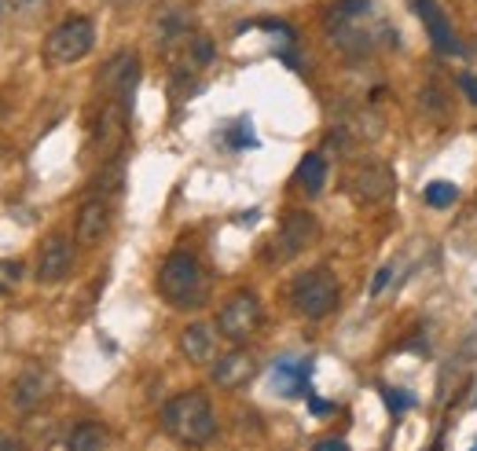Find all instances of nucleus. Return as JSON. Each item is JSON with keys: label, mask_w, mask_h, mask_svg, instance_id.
Masks as SVG:
<instances>
[{"label": "nucleus", "mask_w": 477, "mask_h": 451, "mask_svg": "<svg viewBox=\"0 0 477 451\" xmlns=\"http://www.w3.org/2000/svg\"><path fill=\"white\" fill-rule=\"evenodd\" d=\"M162 430L184 444V447H203L217 437V415L206 393H181L165 400L162 408Z\"/></svg>", "instance_id": "obj_1"}, {"label": "nucleus", "mask_w": 477, "mask_h": 451, "mask_svg": "<svg viewBox=\"0 0 477 451\" xmlns=\"http://www.w3.org/2000/svg\"><path fill=\"white\" fill-rule=\"evenodd\" d=\"M158 294L173 309H184V312L206 305L210 283H206V271H203V264H198V257L188 254V249L169 254L158 268Z\"/></svg>", "instance_id": "obj_2"}, {"label": "nucleus", "mask_w": 477, "mask_h": 451, "mask_svg": "<svg viewBox=\"0 0 477 451\" xmlns=\"http://www.w3.org/2000/svg\"><path fill=\"white\" fill-rule=\"evenodd\" d=\"M290 297H294V309L309 319H323L335 305H338V279L331 268H312L305 275H297L294 287H290Z\"/></svg>", "instance_id": "obj_3"}, {"label": "nucleus", "mask_w": 477, "mask_h": 451, "mask_svg": "<svg viewBox=\"0 0 477 451\" xmlns=\"http://www.w3.org/2000/svg\"><path fill=\"white\" fill-rule=\"evenodd\" d=\"M92 44H96V30H92V22L85 15H73L66 22H59V27L48 34V44H44V52L52 63H78L92 52Z\"/></svg>", "instance_id": "obj_4"}, {"label": "nucleus", "mask_w": 477, "mask_h": 451, "mask_svg": "<svg viewBox=\"0 0 477 451\" xmlns=\"http://www.w3.org/2000/svg\"><path fill=\"white\" fill-rule=\"evenodd\" d=\"M258 327H261V301L250 290H239L217 316V331L228 341H246Z\"/></svg>", "instance_id": "obj_5"}, {"label": "nucleus", "mask_w": 477, "mask_h": 451, "mask_svg": "<svg viewBox=\"0 0 477 451\" xmlns=\"http://www.w3.org/2000/svg\"><path fill=\"white\" fill-rule=\"evenodd\" d=\"M316 235H319V224H316L312 213H301V210H297V213H287L283 224H280V235H275L272 257L290 261V257L301 254V249H309V246L316 242Z\"/></svg>", "instance_id": "obj_6"}, {"label": "nucleus", "mask_w": 477, "mask_h": 451, "mask_svg": "<svg viewBox=\"0 0 477 451\" xmlns=\"http://www.w3.org/2000/svg\"><path fill=\"white\" fill-rule=\"evenodd\" d=\"M349 195L357 203H382L393 195V169L386 162H360L349 172Z\"/></svg>", "instance_id": "obj_7"}, {"label": "nucleus", "mask_w": 477, "mask_h": 451, "mask_svg": "<svg viewBox=\"0 0 477 451\" xmlns=\"http://www.w3.org/2000/svg\"><path fill=\"white\" fill-rule=\"evenodd\" d=\"M136 81H140V56L136 52H118L104 66V73H99V85H104V92L114 96L118 103H129Z\"/></svg>", "instance_id": "obj_8"}, {"label": "nucleus", "mask_w": 477, "mask_h": 451, "mask_svg": "<svg viewBox=\"0 0 477 451\" xmlns=\"http://www.w3.org/2000/svg\"><path fill=\"white\" fill-rule=\"evenodd\" d=\"M70 268H73V246H70V239L48 235L41 242V249H37V279L41 283H59V279H66V275H70Z\"/></svg>", "instance_id": "obj_9"}, {"label": "nucleus", "mask_w": 477, "mask_h": 451, "mask_svg": "<svg viewBox=\"0 0 477 451\" xmlns=\"http://www.w3.org/2000/svg\"><path fill=\"white\" fill-rule=\"evenodd\" d=\"M415 11L422 15V27H426V34H430L437 52L441 56H456L459 52V41H456V34H451V22L441 11L437 0H415Z\"/></svg>", "instance_id": "obj_10"}, {"label": "nucleus", "mask_w": 477, "mask_h": 451, "mask_svg": "<svg viewBox=\"0 0 477 451\" xmlns=\"http://www.w3.org/2000/svg\"><path fill=\"white\" fill-rule=\"evenodd\" d=\"M258 374V360L246 353V348H232V353H224L217 363H213V382L220 389H242L250 378Z\"/></svg>", "instance_id": "obj_11"}, {"label": "nucleus", "mask_w": 477, "mask_h": 451, "mask_svg": "<svg viewBox=\"0 0 477 451\" xmlns=\"http://www.w3.org/2000/svg\"><path fill=\"white\" fill-rule=\"evenodd\" d=\"M56 389V378H52V371H44V367H27L19 374V382H15V408L22 411H34L41 400H48Z\"/></svg>", "instance_id": "obj_12"}, {"label": "nucleus", "mask_w": 477, "mask_h": 451, "mask_svg": "<svg viewBox=\"0 0 477 451\" xmlns=\"http://www.w3.org/2000/svg\"><path fill=\"white\" fill-rule=\"evenodd\" d=\"M107 228H111V206L104 203V198H88V203L81 206V213H78V242L96 246L99 239L107 235Z\"/></svg>", "instance_id": "obj_13"}, {"label": "nucleus", "mask_w": 477, "mask_h": 451, "mask_svg": "<svg viewBox=\"0 0 477 451\" xmlns=\"http://www.w3.org/2000/svg\"><path fill=\"white\" fill-rule=\"evenodd\" d=\"M181 353L191 363H210L217 356V331L210 323H191V327L181 334Z\"/></svg>", "instance_id": "obj_14"}, {"label": "nucleus", "mask_w": 477, "mask_h": 451, "mask_svg": "<svg viewBox=\"0 0 477 451\" xmlns=\"http://www.w3.org/2000/svg\"><path fill=\"white\" fill-rule=\"evenodd\" d=\"M121 140H125V103H114L99 114V125H96V147L99 150H118L121 147Z\"/></svg>", "instance_id": "obj_15"}, {"label": "nucleus", "mask_w": 477, "mask_h": 451, "mask_svg": "<svg viewBox=\"0 0 477 451\" xmlns=\"http://www.w3.org/2000/svg\"><path fill=\"white\" fill-rule=\"evenodd\" d=\"M272 389L283 396H297L309 389V360H283L272 371Z\"/></svg>", "instance_id": "obj_16"}, {"label": "nucleus", "mask_w": 477, "mask_h": 451, "mask_svg": "<svg viewBox=\"0 0 477 451\" xmlns=\"http://www.w3.org/2000/svg\"><path fill=\"white\" fill-rule=\"evenodd\" d=\"M107 447V425L99 422H78L66 437V451H104Z\"/></svg>", "instance_id": "obj_17"}, {"label": "nucleus", "mask_w": 477, "mask_h": 451, "mask_svg": "<svg viewBox=\"0 0 477 451\" xmlns=\"http://www.w3.org/2000/svg\"><path fill=\"white\" fill-rule=\"evenodd\" d=\"M323 180H327V162L323 155H305L297 165V187L305 195H319L323 191Z\"/></svg>", "instance_id": "obj_18"}, {"label": "nucleus", "mask_w": 477, "mask_h": 451, "mask_svg": "<svg viewBox=\"0 0 477 451\" xmlns=\"http://www.w3.org/2000/svg\"><path fill=\"white\" fill-rule=\"evenodd\" d=\"M188 30H191V15L188 11H169L158 22V41L169 48V44H177L181 37H188Z\"/></svg>", "instance_id": "obj_19"}, {"label": "nucleus", "mask_w": 477, "mask_h": 451, "mask_svg": "<svg viewBox=\"0 0 477 451\" xmlns=\"http://www.w3.org/2000/svg\"><path fill=\"white\" fill-rule=\"evenodd\" d=\"M419 107L430 114V118H444V114L451 111V103H448V96H444L441 85H426V88L419 92Z\"/></svg>", "instance_id": "obj_20"}, {"label": "nucleus", "mask_w": 477, "mask_h": 451, "mask_svg": "<svg viewBox=\"0 0 477 451\" xmlns=\"http://www.w3.org/2000/svg\"><path fill=\"white\" fill-rule=\"evenodd\" d=\"M456 198H459V187L456 184H444V180H437V184H430V187L422 191V203L434 206V210H448Z\"/></svg>", "instance_id": "obj_21"}, {"label": "nucleus", "mask_w": 477, "mask_h": 451, "mask_svg": "<svg viewBox=\"0 0 477 451\" xmlns=\"http://www.w3.org/2000/svg\"><path fill=\"white\" fill-rule=\"evenodd\" d=\"M364 11H367V0H335L327 22H331V27H342V22L357 19V15H364Z\"/></svg>", "instance_id": "obj_22"}, {"label": "nucleus", "mask_w": 477, "mask_h": 451, "mask_svg": "<svg viewBox=\"0 0 477 451\" xmlns=\"http://www.w3.org/2000/svg\"><path fill=\"white\" fill-rule=\"evenodd\" d=\"M224 140H228L232 150H250V147H258V136L250 133V125L246 121H235L228 133H224Z\"/></svg>", "instance_id": "obj_23"}, {"label": "nucleus", "mask_w": 477, "mask_h": 451, "mask_svg": "<svg viewBox=\"0 0 477 451\" xmlns=\"http://www.w3.org/2000/svg\"><path fill=\"white\" fill-rule=\"evenodd\" d=\"M104 180H96V191L104 195V191H118L121 187V162H111L104 172H99Z\"/></svg>", "instance_id": "obj_24"}, {"label": "nucleus", "mask_w": 477, "mask_h": 451, "mask_svg": "<svg viewBox=\"0 0 477 451\" xmlns=\"http://www.w3.org/2000/svg\"><path fill=\"white\" fill-rule=\"evenodd\" d=\"M22 279V264L19 261H0V294H8Z\"/></svg>", "instance_id": "obj_25"}, {"label": "nucleus", "mask_w": 477, "mask_h": 451, "mask_svg": "<svg viewBox=\"0 0 477 451\" xmlns=\"http://www.w3.org/2000/svg\"><path fill=\"white\" fill-rule=\"evenodd\" d=\"M213 63V44L206 37H195L191 41V66H210Z\"/></svg>", "instance_id": "obj_26"}, {"label": "nucleus", "mask_w": 477, "mask_h": 451, "mask_svg": "<svg viewBox=\"0 0 477 451\" xmlns=\"http://www.w3.org/2000/svg\"><path fill=\"white\" fill-rule=\"evenodd\" d=\"M382 396H386V404H389V411H393V415H404V408H412V404H415V396H412V393L382 389Z\"/></svg>", "instance_id": "obj_27"}, {"label": "nucleus", "mask_w": 477, "mask_h": 451, "mask_svg": "<svg viewBox=\"0 0 477 451\" xmlns=\"http://www.w3.org/2000/svg\"><path fill=\"white\" fill-rule=\"evenodd\" d=\"M191 88H195V78H191V73H184V70H177V73H173V96H191Z\"/></svg>", "instance_id": "obj_28"}, {"label": "nucleus", "mask_w": 477, "mask_h": 451, "mask_svg": "<svg viewBox=\"0 0 477 451\" xmlns=\"http://www.w3.org/2000/svg\"><path fill=\"white\" fill-rule=\"evenodd\" d=\"M459 88L466 92L470 103H477V78H473V73H459Z\"/></svg>", "instance_id": "obj_29"}, {"label": "nucleus", "mask_w": 477, "mask_h": 451, "mask_svg": "<svg viewBox=\"0 0 477 451\" xmlns=\"http://www.w3.org/2000/svg\"><path fill=\"white\" fill-rule=\"evenodd\" d=\"M12 8H15V11H22V15H34V11H41V8H44V0H12Z\"/></svg>", "instance_id": "obj_30"}, {"label": "nucleus", "mask_w": 477, "mask_h": 451, "mask_svg": "<svg viewBox=\"0 0 477 451\" xmlns=\"http://www.w3.org/2000/svg\"><path fill=\"white\" fill-rule=\"evenodd\" d=\"M312 451H349V447H345V440H338V437H327V440H319Z\"/></svg>", "instance_id": "obj_31"}, {"label": "nucleus", "mask_w": 477, "mask_h": 451, "mask_svg": "<svg viewBox=\"0 0 477 451\" xmlns=\"http://www.w3.org/2000/svg\"><path fill=\"white\" fill-rule=\"evenodd\" d=\"M389 275H393V268H382L379 275H374V283H371V294H382V287L389 283Z\"/></svg>", "instance_id": "obj_32"}, {"label": "nucleus", "mask_w": 477, "mask_h": 451, "mask_svg": "<svg viewBox=\"0 0 477 451\" xmlns=\"http://www.w3.org/2000/svg\"><path fill=\"white\" fill-rule=\"evenodd\" d=\"M0 451H22V440L12 433H0Z\"/></svg>", "instance_id": "obj_33"}, {"label": "nucleus", "mask_w": 477, "mask_h": 451, "mask_svg": "<svg viewBox=\"0 0 477 451\" xmlns=\"http://www.w3.org/2000/svg\"><path fill=\"white\" fill-rule=\"evenodd\" d=\"M312 411H316V415H331V404H327V400H316V396H312Z\"/></svg>", "instance_id": "obj_34"}, {"label": "nucleus", "mask_w": 477, "mask_h": 451, "mask_svg": "<svg viewBox=\"0 0 477 451\" xmlns=\"http://www.w3.org/2000/svg\"><path fill=\"white\" fill-rule=\"evenodd\" d=\"M8 118V107H4V99H0V121H4Z\"/></svg>", "instance_id": "obj_35"}, {"label": "nucleus", "mask_w": 477, "mask_h": 451, "mask_svg": "<svg viewBox=\"0 0 477 451\" xmlns=\"http://www.w3.org/2000/svg\"><path fill=\"white\" fill-rule=\"evenodd\" d=\"M0 15H4V0H0Z\"/></svg>", "instance_id": "obj_36"}, {"label": "nucleus", "mask_w": 477, "mask_h": 451, "mask_svg": "<svg viewBox=\"0 0 477 451\" xmlns=\"http://www.w3.org/2000/svg\"><path fill=\"white\" fill-rule=\"evenodd\" d=\"M473 451H477V447H473Z\"/></svg>", "instance_id": "obj_37"}]
</instances>
